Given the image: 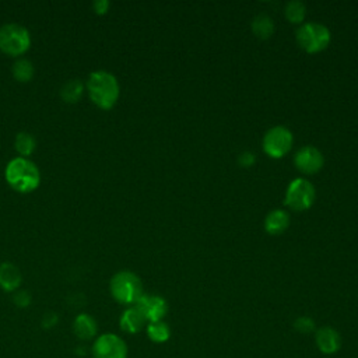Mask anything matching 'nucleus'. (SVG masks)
Masks as SVG:
<instances>
[{
    "label": "nucleus",
    "instance_id": "7ed1b4c3",
    "mask_svg": "<svg viewBox=\"0 0 358 358\" xmlns=\"http://www.w3.org/2000/svg\"><path fill=\"white\" fill-rule=\"evenodd\" d=\"M109 289L112 296L123 305H136V302L143 296L141 280L131 271L116 273L110 278Z\"/></svg>",
    "mask_w": 358,
    "mask_h": 358
},
{
    "label": "nucleus",
    "instance_id": "4be33fe9",
    "mask_svg": "<svg viewBox=\"0 0 358 358\" xmlns=\"http://www.w3.org/2000/svg\"><path fill=\"white\" fill-rule=\"evenodd\" d=\"M295 329L301 333H309L315 329V322L310 317L301 316L295 320Z\"/></svg>",
    "mask_w": 358,
    "mask_h": 358
},
{
    "label": "nucleus",
    "instance_id": "6ab92c4d",
    "mask_svg": "<svg viewBox=\"0 0 358 358\" xmlns=\"http://www.w3.org/2000/svg\"><path fill=\"white\" fill-rule=\"evenodd\" d=\"M35 144H36V141H35L34 136L28 131H20L15 136L14 145H15V150L21 155H29L35 150Z\"/></svg>",
    "mask_w": 358,
    "mask_h": 358
},
{
    "label": "nucleus",
    "instance_id": "39448f33",
    "mask_svg": "<svg viewBox=\"0 0 358 358\" xmlns=\"http://www.w3.org/2000/svg\"><path fill=\"white\" fill-rule=\"evenodd\" d=\"M296 41L309 53L323 50L330 42V31L319 22H306L296 31Z\"/></svg>",
    "mask_w": 358,
    "mask_h": 358
},
{
    "label": "nucleus",
    "instance_id": "b1692460",
    "mask_svg": "<svg viewBox=\"0 0 358 358\" xmlns=\"http://www.w3.org/2000/svg\"><path fill=\"white\" fill-rule=\"evenodd\" d=\"M239 162L243 166H249L255 162V155L252 152H243L239 155Z\"/></svg>",
    "mask_w": 358,
    "mask_h": 358
},
{
    "label": "nucleus",
    "instance_id": "2eb2a0df",
    "mask_svg": "<svg viewBox=\"0 0 358 358\" xmlns=\"http://www.w3.org/2000/svg\"><path fill=\"white\" fill-rule=\"evenodd\" d=\"M289 217L284 210H273L264 220V228L271 235H278L288 228Z\"/></svg>",
    "mask_w": 358,
    "mask_h": 358
},
{
    "label": "nucleus",
    "instance_id": "412c9836",
    "mask_svg": "<svg viewBox=\"0 0 358 358\" xmlns=\"http://www.w3.org/2000/svg\"><path fill=\"white\" fill-rule=\"evenodd\" d=\"M305 4L299 0H292L288 1L285 6V17L291 21V22H301L305 18Z\"/></svg>",
    "mask_w": 358,
    "mask_h": 358
},
{
    "label": "nucleus",
    "instance_id": "4468645a",
    "mask_svg": "<svg viewBox=\"0 0 358 358\" xmlns=\"http://www.w3.org/2000/svg\"><path fill=\"white\" fill-rule=\"evenodd\" d=\"M22 281V274L20 268L13 263H1L0 264V287L4 291H15Z\"/></svg>",
    "mask_w": 358,
    "mask_h": 358
},
{
    "label": "nucleus",
    "instance_id": "6e6552de",
    "mask_svg": "<svg viewBox=\"0 0 358 358\" xmlns=\"http://www.w3.org/2000/svg\"><path fill=\"white\" fill-rule=\"evenodd\" d=\"M292 145V134L284 126H274L264 134L263 148L267 155L280 158L289 151Z\"/></svg>",
    "mask_w": 358,
    "mask_h": 358
},
{
    "label": "nucleus",
    "instance_id": "f257e3e1",
    "mask_svg": "<svg viewBox=\"0 0 358 358\" xmlns=\"http://www.w3.org/2000/svg\"><path fill=\"white\" fill-rule=\"evenodd\" d=\"M87 90L92 102L102 109L112 108L119 98V83L105 70H95L88 76Z\"/></svg>",
    "mask_w": 358,
    "mask_h": 358
},
{
    "label": "nucleus",
    "instance_id": "0eeeda50",
    "mask_svg": "<svg viewBox=\"0 0 358 358\" xmlns=\"http://www.w3.org/2000/svg\"><path fill=\"white\" fill-rule=\"evenodd\" d=\"M94 358H127V345L122 337L113 333L98 336L92 344Z\"/></svg>",
    "mask_w": 358,
    "mask_h": 358
},
{
    "label": "nucleus",
    "instance_id": "aec40b11",
    "mask_svg": "<svg viewBox=\"0 0 358 358\" xmlns=\"http://www.w3.org/2000/svg\"><path fill=\"white\" fill-rule=\"evenodd\" d=\"M13 74L18 81H28L34 76V66L28 59H18L13 66Z\"/></svg>",
    "mask_w": 358,
    "mask_h": 358
},
{
    "label": "nucleus",
    "instance_id": "f3484780",
    "mask_svg": "<svg viewBox=\"0 0 358 358\" xmlns=\"http://www.w3.org/2000/svg\"><path fill=\"white\" fill-rule=\"evenodd\" d=\"M252 29L259 38H268L274 31V22L273 20L266 14H259L252 21Z\"/></svg>",
    "mask_w": 358,
    "mask_h": 358
},
{
    "label": "nucleus",
    "instance_id": "ddd939ff",
    "mask_svg": "<svg viewBox=\"0 0 358 358\" xmlns=\"http://www.w3.org/2000/svg\"><path fill=\"white\" fill-rule=\"evenodd\" d=\"M145 322L147 320L144 319L143 313L136 306H131V308H127L122 313V316L119 319V326L123 331L134 334V333H138L144 327Z\"/></svg>",
    "mask_w": 358,
    "mask_h": 358
},
{
    "label": "nucleus",
    "instance_id": "5701e85b",
    "mask_svg": "<svg viewBox=\"0 0 358 358\" xmlns=\"http://www.w3.org/2000/svg\"><path fill=\"white\" fill-rule=\"evenodd\" d=\"M14 303H15L17 306H20V308L28 306V305L31 303V295H29V292H28V291H24V289L15 292V295H14Z\"/></svg>",
    "mask_w": 358,
    "mask_h": 358
},
{
    "label": "nucleus",
    "instance_id": "a211bd4d",
    "mask_svg": "<svg viewBox=\"0 0 358 358\" xmlns=\"http://www.w3.org/2000/svg\"><path fill=\"white\" fill-rule=\"evenodd\" d=\"M83 91H84L83 83L77 78H73L63 84L60 90V95L66 102H77L83 95Z\"/></svg>",
    "mask_w": 358,
    "mask_h": 358
},
{
    "label": "nucleus",
    "instance_id": "423d86ee",
    "mask_svg": "<svg viewBox=\"0 0 358 358\" xmlns=\"http://www.w3.org/2000/svg\"><path fill=\"white\" fill-rule=\"evenodd\" d=\"M313 185L302 178L292 180L285 193V203L289 208L296 211H303L309 208L315 200Z\"/></svg>",
    "mask_w": 358,
    "mask_h": 358
},
{
    "label": "nucleus",
    "instance_id": "dca6fc26",
    "mask_svg": "<svg viewBox=\"0 0 358 358\" xmlns=\"http://www.w3.org/2000/svg\"><path fill=\"white\" fill-rule=\"evenodd\" d=\"M147 336H148V338H150L151 341L161 344V343H165V341L169 340V337H171V329H169V326H168L165 322H162V320H159V322H152V323H148V324H147Z\"/></svg>",
    "mask_w": 358,
    "mask_h": 358
},
{
    "label": "nucleus",
    "instance_id": "1a4fd4ad",
    "mask_svg": "<svg viewBox=\"0 0 358 358\" xmlns=\"http://www.w3.org/2000/svg\"><path fill=\"white\" fill-rule=\"evenodd\" d=\"M150 323L159 322L168 312V303L162 296L158 295H144L134 305Z\"/></svg>",
    "mask_w": 358,
    "mask_h": 358
},
{
    "label": "nucleus",
    "instance_id": "f8f14e48",
    "mask_svg": "<svg viewBox=\"0 0 358 358\" xmlns=\"http://www.w3.org/2000/svg\"><path fill=\"white\" fill-rule=\"evenodd\" d=\"M73 331L80 340H91L98 331L96 320L88 313H80L73 322Z\"/></svg>",
    "mask_w": 358,
    "mask_h": 358
},
{
    "label": "nucleus",
    "instance_id": "9b49d317",
    "mask_svg": "<svg viewBox=\"0 0 358 358\" xmlns=\"http://www.w3.org/2000/svg\"><path fill=\"white\" fill-rule=\"evenodd\" d=\"M315 341L320 352L323 354H336L340 347H341V336L340 333L330 327V326H323L316 330L315 333Z\"/></svg>",
    "mask_w": 358,
    "mask_h": 358
},
{
    "label": "nucleus",
    "instance_id": "f03ea898",
    "mask_svg": "<svg viewBox=\"0 0 358 358\" xmlns=\"http://www.w3.org/2000/svg\"><path fill=\"white\" fill-rule=\"evenodd\" d=\"M6 180L17 192H32L39 186L41 173L38 166L25 157L11 159L6 166Z\"/></svg>",
    "mask_w": 358,
    "mask_h": 358
},
{
    "label": "nucleus",
    "instance_id": "a878e982",
    "mask_svg": "<svg viewBox=\"0 0 358 358\" xmlns=\"http://www.w3.org/2000/svg\"><path fill=\"white\" fill-rule=\"evenodd\" d=\"M109 7V1L108 0H95L94 1V8L96 13H105Z\"/></svg>",
    "mask_w": 358,
    "mask_h": 358
},
{
    "label": "nucleus",
    "instance_id": "9d476101",
    "mask_svg": "<svg viewBox=\"0 0 358 358\" xmlns=\"http://www.w3.org/2000/svg\"><path fill=\"white\" fill-rule=\"evenodd\" d=\"M294 162L299 171L315 173L323 166V155L316 147L305 145L296 151Z\"/></svg>",
    "mask_w": 358,
    "mask_h": 358
},
{
    "label": "nucleus",
    "instance_id": "20e7f679",
    "mask_svg": "<svg viewBox=\"0 0 358 358\" xmlns=\"http://www.w3.org/2000/svg\"><path fill=\"white\" fill-rule=\"evenodd\" d=\"M31 45L28 29L15 22H7L0 27V49L13 56L24 53Z\"/></svg>",
    "mask_w": 358,
    "mask_h": 358
},
{
    "label": "nucleus",
    "instance_id": "393cba45",
    "mask_svg": "<svg viewBox=\"0 0 358 358\" xmlns=\"http://www.w3.org/2000/svg\"><path fill=\"white\" fill-rule=\"evenodd\" d=\"M42 323H43V326H46V327H50V326L56 324V323H57V315H55L53 312L45 313Z\"/></svg>",
    "mask_w": 358,
    "mask_h": 358
}]
</instances>
